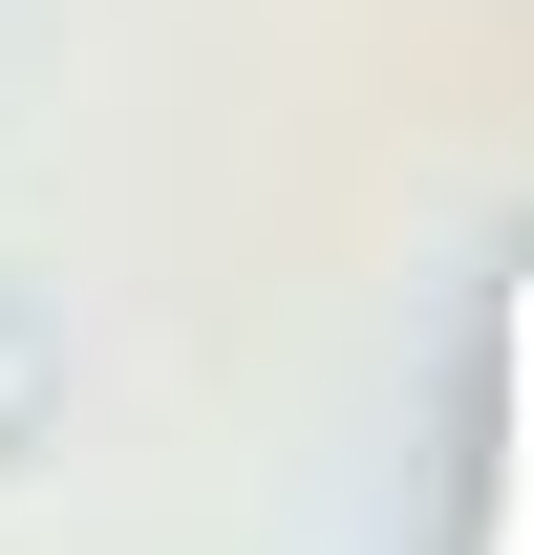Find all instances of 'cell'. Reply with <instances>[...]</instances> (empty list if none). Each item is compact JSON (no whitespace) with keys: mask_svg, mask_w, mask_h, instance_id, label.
<instances>
[{"mask_svg":"<svg viewBox=\"0 0 534 555\" xmlns=\"http://www.w3.org/2000/svg\"><path fill=\"white\" fill-rule=\"evenodd\" d=\"M470 555H534V257L492 299V406H470Z\"/></svg>","mask_w":534,"mask_h":555,"instance_id":"1","label":"cell"}]
</instances>
